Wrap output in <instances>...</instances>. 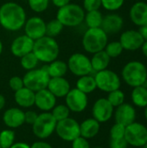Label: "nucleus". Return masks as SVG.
<instances>
[{
    "label": "nucleus",
    "mask_w": 147,
    "mask_h": 148,
    "mask_svg": "<svg viewBox=\"0 0 147 148\" xmlns=\"http://www.w3.org/2000/svg\"><path fill=\"white\" fill-rule=\"evenodd\" d=\"M142 148H147V142L145 144V145H144V146H143V147H142Z\"/></svg>",
    "instance_id": "52"
},
{
    "label": "nucleus",
    "mask_w": 147,
    "mask_h": 148,
    "mask_svg": "<svg viewBox=\"0 0 147 148\" xmlns=\"http://www.w3.org/2000/svg\"><path fill=\"white\" fill-rule=\"evenodd\" d=\"M69 113H70V110L68 109V108L66 105L61 104V105L55 106V108L52 109L51 114L56 121H60L68 118Z\"/></svg>",
    "instance_id": "35"
},
{
    "label": "nucleus",
    "mask_w": 147,
    "mask_h": 148,
    "mask_svg": "<svg viewBox=\"0 0 147 148\" xmlns=\"http://www.w3.org/2000/svg\"><path fill=\"white\" fill-rule=\"evenodd\" d=\"M145 40L139 32L135 29H128L124 31L120 36V42L124 50L135 51L141 49Z\"/></svg>",
    "instance_id": "15"
},
{
    "label": "nucleus",
    "mask_w": 147,
    "mask_h": 148,
    "mask_svg": "<svg viewBox=\"0 0 147 148\" xmlns=\"http://www.w3.org/2000/svg\"><path fill=\"white\" fill-rule=\"evenodd\" d=\"M56 104V97L48 89L44 88L36 92L35 105L43 112L52 110Z\"/></svg>",
    "instance_id": "18"
},
{
    "label": "nucleus",
    "mask_w": 147,
    "mask_h": 148,
    "mask_svg": "<svg viewBox=\"0 0 147 148\" xmlns=\"http://www.w3.org/2000/svg\"><path fill=\"white\" fill-rule=\"evenodd\" d=\"M46 69L50 78L63 77L68 70L67 62L62 60H57V59L49 63Z\"/></svg>",
    "instance_id": "26"
},
{
    "label": "nucleus",
    "mask_w": 147,
    "mask_h": 148,
    "mask_svg": "<svg viewBox=\"0 0 147 148\" xmlns=\"http://www.w3.org/2000/svg\"><path fill=\"white\" fill-rule=\"evenodd\" d=\"M68 70L76 76H83L90 75L93 72L90 59L82 53H75L71 55L68 60Z\"/></svg>",
    "instance_id": "10"
},
{
    "label": "nucleus",
    "mask_w": 147,
    "mask_h": 148,
    "mask_svg": "<svg viewBox=\"0 0 147 148\" xmlns=\"http://www.w3.org/2000/svg\"><path fill=\"white\" fill-rule=\"evenodd\" d=\"M90 61H91L93 71L99 72V71L107 69V67L109 66L111 58L105 52V50H101V51L93 54V56L90 59Z\"/></svg>",
    "instance_id": "25"
},
{
    "label": "nucleus",
    "mask_w": 147,
    "mask_h": 148,
    "mask_svg": "<svg viewBox=\"0 0 147 148\" xmlns=\"http://www.w3.org/2000/svg\"><path fill=\"white\" fill-rule=\"evenodd\" d=\"M9 85H10V88L14 91H17L19 89H21L22 88L24 87V84H23V78H21L20 76H12L10 81H9Z\"/></svg>",
    "instance_id": "40"
},
{
    "label": "nucleus",
    "mask_w": 147,
    "mask_h": 148,
    "mask_svg": "<svg viewBox=\"0 0 147 148\" xmlns=\"http://www.w3.org/2000/svg\"><path fill=\"white\" fill-rule=\"evenodd\" d=\"M126 127L115 122V124L110 129V138L111 140H118L125 138Z\"/></svg>",
    "instance_id": "38"
},
{
    "label": "nucleus",
    "mask_w": 147,
    "mask_h": 148,
    "mask_svg": "<svg viewBox=\"0 0 147 148\" xmlns=\"http://www.w3.org/2000/svg\"><path fill=\"white\" fill-rule=\"evenodd\" d=\"M5 106V98L3 95H0V110H2Z\"/></svg>",
    "instance_id": "49"
},
{
    "label": "nucleus",
    "mask_w": 147,
    "mask_h": 148,
    "mask_svg": "<svg viewBox=\"0 0 147 148\" xmlns=\"http://www.w3.org/2000/svg\"><path fill=\"white\" fill-rule=\"evenodd\" d=\"M3 45L2 41L0 40V56H1V55H2V53H3Z\"/></svg>",
    "instance_id": "50"
},
{
    "label": "nucleus",
    "mask_w": 147,
    "mask_h": 148,
    "mask_svg": "<svg viewBox=\"0 0 147 148\" xmlns=\"http://www.w3.org/2000/svg\"><path fill=\"white\" fill-rule=\"evenodd\" d=\"M141 50H142V53L143 55L147 58V41H145L142 47H141Z\"/></svg>",
    "instance_id": "48"
},
{
    "label": "nucleus",
    "mask_w": 147,
    "mask_h": 148,
    "mask_svg": "<svg viewBox=\"0 0 147 148\" xmlns=\"http://www.w3.org/2000/svg\"><path fill=\"white\" fill-rule=\"evenodd\" d=\"M49 79L50 76L48 74L46 67L29 70L23 77L24 87L35 93L47 88Z\"/></svg>",
    "instance_id": "6"
},
{
    "label": "nucleus",
    "mask_w": 147,
    "mask_h": 148,
    "mask_svg": "<svg viewBox=\"0 0 147 148\" xmlns=\"http://www.w3.org/2000/svg\"><path fill=\"white\" fill-rule=\"evenodd\" d=\"M0 148H1V146H0Z\"/></svg>",
    "instance_id": "54"
},
{
    "label": "nucleus",
    "mask_w": 147,
    "mask_h": 148,
    "mask_svg": "<svg viewBox=\"0 0 147 148\" xmlns=\"http://www.w3.org/2000/svg\"><path fill=\"white\" fill-rule=\"evenodd\" d=\"M66 106L68 109L75 113H81L84 111L88 104V95L80 91L78 88L70 89L65 96Z\"/></svg>",
    "instance_id": "12"
},
{
    "label": "nucleus",
    "mask_w": 147,
    "mask_h": 148,
    "mask_svg": "<svg viewBox=\"0 0 147 148\" xmlns=\"http://www.w3.org/2000/svg\"><path fill=\"white\" fill-rule=\"evenodd\" d=\"M47 88L56 97L62 98L65 97L69 92L70 84L67 79L64 77H54L50 78Z\"/></svg>",
    "instance_id": "22"
},
{
    "label": "nucleus",
    "mask_w": 147,
    "mask_h": 148,
    "mask_svg": "<svg viewBox=\"0 0 147 148\" xmlns=\"http://www.w3.org/2000/svg\"><path fill=\"white\" fill-rule=\"evenodd\" d=\"M125 139L129 146L142 147L147 142V127L137 121L126 127Z\"/></svg>",
    "instance_id": "9"
},
{
    "label": "nucleus",
    "mask_w": 147,
    "mask_h": 148,
    "mask_svg": "<svg viewBox=\"0 0 147 148\" xmlns=\"http://www.w3.org/2000/svg\"><path fill=\"white\" fill-rule=\"evenodd\" d=\"M51 2L53 3V4L57 7V8H61L69 3H71V0H51Z\"/></svg>",
    "instance_id": "45"
},
{
    "label": "nucleus",
    "mask_w": 147,
    "mask_h": 148,
    "mask_svg": "<svg viewBox=\"0 0 147 148\" xmlns=\"http://www.w3.org/2000/svg\"><path fill=\"white\" fill-rule=\"evenodd\" d=\"M94 148H103V147H94Z\"/></svg>",
    "instance_id": "53"
},
{
    "label": "nucleus",
    "mask_w": 147,
    "mask_h": 148,
    "mask_svg": "<svg viewBox=\"0 0 147 148\" xmlns=\"http://www.w3.org/2000/svg\"><path fill=\"white\" fill-rule=\"evenodd\" d=\"M72 148H90V145L87 139L79 136L72 141Z\"/></svg>",
    "instance_id": "41"
},
{
    "label": "nucleus",
    "mask_w": 147,
    "mask_h": 148,
    "mask_svg": "<svg viewBox=\"0 0 147 148\" xmlns=\"http://www.w3.org/2000/svg\"><path fill=\"white\" fill-rule=\"evenodd\" d=\"M94 80L97 88L107 93L119 89L121 86V80L118 74L107 69L96 72Z\"/></svg>",
    "instance_id": "8"
},
{
    "label": "nucleus",
    "mask_w": 147,
    "mask_h": 148,
    "mask_svg": "<svg viewBox=\"0 0 147 148\" xmlns=\"http://www.w3.org/2000/svg\"><path fill=\"white\" fill-rule=\"evenodd\" d=\"M139 32L140 35L142 36L143 39H144L145 41H147V24L146 25H144V26L139 27Z\"/></svg>",
    "instance_id": "46"
},
{
    "label": "nucleus",
    "mask_w": 147,
    "mask_h": 148,
    "mask_svg": "<svg viewBox=\"0 0 147 148\" xmlns=\"http://www.w3.org/2000/svg\"><path fill=\"white\" fill-rule=\"evenodd\" d=\"M115 122L120 123L125 127L133 123L137 118V112L135 108L129 103H123L117 107L113 112Z\"/></svg>",
    "instance_id": "16"
},
{
    "label": "nucleus",
    "mask_w": 147,
    "mask_h": 148,
    "mask_svg": "<svg viewBox=\"0 0 147 148\" xmlns=\"http://www.w3.org/2000/svg\"><path fill=\"white\" fill-rule=\"evenodd\" d=\"M107 99L113 108H117L125 102V94L122 90L119 88L109 92Z\"/></svg>",
    "instance_id": "34"
},
{
    "label": "nucleus",
    "mask_w": 147,
    "mask_h": 148,
    "mask_svg": "<svg viewBox=\"0 0 147 148\" xmlns=\"http://www.w3.org/2000/svg\"><path fill=\"white\" fill-rule=\"evenodd\" d=\"M114 112V108L110 104L107 98L98 99L92 108L93 118L100 123H105L108 121Z\"/></svg>",
    "instance_id": "14"
},
{
    "label": "nucleus",
    "mask_w": 147,
    "mask_h": 148,
    "mask_svg": "<svg viewBox=\"0 0 147 148\" xmlns=\"http://www.w3.org/2000/svg\"><path fill=\"white\" fill-rule=\"evenodd\" d=\"M128 143L126 142V139H118V140H110L109 147L110 148H127Z\"/></svg>",
    "instance_id": "42"
},
{
    "label": "nucleus",
    "mask_w": 147,
    "mask_h": 148,
    "mask_svg": "<svg viewBox=\"0 0 147 148\" xmlns=\"http://www.w3.org/2000/svg\"><path fill=\"white\" fill-rule=\"evenodd\" d=\"M3 121L6 127L17 128L24 124V112L17 108H9L3 114Z\"/></svg>",
    "instance_id": "20"
},
{
    "label": "nucleus",
    "mask_w": 147,
    "mask_h": 148,
    "mask_svg": "<svg viewBox=\"0 0 147 148\" xmlns=\"http://www.w3.org/2000/svg\"><path fill=\"white\" fill-rule=\"evenodd\" d=\"M125 3V0H101V6L108 11H116L120 10Z\"/></svg>",
    "instance_id": "37"
},
{
    "label": "nucleus",
    "mask_w": 147,
    "mask_h": 148,
    "mask_svg": "<svg viewBox=\"0 0 147 148\" xmlns=\"http://www.w3.org/2000/svg\"><path fill=\"white\" fill-rule=\"evenodd\" d=\"M57 121L51 113L44 112L38 114L36 121L32 125V132L34 135L41 140L50 137L55 130Z\"/></svg>",
    "instance_id": "7"
},
{
    "label": "nucleus",
    "mask_w": 147,
    "mask_h": 148,
    "mask_svg": "<svg viewBox=\"0 0 147 148\" xmlns=\"http://www.w3.org/2000/svg\"><path fill=\"white\" fill-rule=\"evenodd\" d=\"M102 20L103 15L100 10L87 11V13H85L84 21L88 28H100L101 26Z\"/></svg>",
    "instance_id": "29"
},
{
    "label": "nucleus",
    "mask_w": 147,
    "mask_h": 148,
    "mask_svg": "<svg viewBox=\"0 0 147 148\" xmlns=\"http://www.w3.org/2000/svg\"><path fill=\"white\" fill-rule=\"evenodd\" d=\"M37 116H38V114H36L34 111H28L24 113V123H27L29 125H33Z\"/></svg>",
    "instance_id": "43"
},
{
    "label": "nucleus",
    "mask_w": 147,
    "mask_h": 148,
    "mask_svg": "<svg viewBox=\"0 0 147 148\" xmlns=\"http://www.w3.org/2000/svg\"><path fill=\"white\" fill-rule=\"evenodd\" d=\"M131 99L135 107L145 108L147 106V88L144 86H139L133 88Z\"/></svg>",
    "instance_id": "27"
},
{
    "label": "nucleus",
    "mask_w": 147,
    "mask_h": 148,
    "mask_svg": "<svg viewBox=\"0 0 147 148\" xmlns=\"http://www.w3.org/2000/svg\"><path fill=\"white\" fill-rule=\"evenodd\" d=\"M85 13L82 6L69 3L58 8L56 19L60 21L64 27H76L83 23Z\"/></svg>",
    "instance_id": "5"
},
{
    "label": "nucleus",
    "mask_w": 147,
    "mask_h": 148,
    "mask_svg": "<svg viewBox=\"0 0 147 148\" xmlns=\"http://www.w3.org/2000/svg\"><path fill=\"white\" fill-rule=\"evenodd\" d=\"M29 7L36 13L44 12L49 5V0H28Z\"/></svg>",
    "instance_id": "36"
},
{
    "label": "nucleus",
    "mask_w": 147,
    "mask_h": 148,
    "mask_svg": "<svg viewBox=\"0 0 147 148\" xmlns=\"http://www.w3.org/2000/svg\"><path fill=\"white\" fill-rule=\"evenodd\" d=\"M83 9L86 11L97 10L101 7V0H83Z\"/></svg>",
    "instance_id": "39"
},
{
    "label": "nucleus",
    "mask_w": 147,
    "mask_h": 148,
    "mask_svg": "<svg viewBox=\"0 0 147 148\" xmlns=\"http://www.w3.org/2000/svg\"><path fill=\"white\" fill-rule=\"evenodd\" d=\"M10 148H30V146H29L25 142H16V143H14L10 147Z\"/></svg>",
    "instance_id": "47"
},
{
    "label": "nucleus",
    "mask_w": 147,
    "mask_h": 148,
    "mask_svg": "<svg viewBox=\"0 0 147 148\" xmlns=\"http://www.w3.org/2000/svg\"><path fill=\"white\" fill-rule=\"evenodd\" d=\"M24 34L36 41L46 34V23L40 16H31L26 20L23 25Z\"/></svg>",
    "instance_id": "13"
},
{
    "label": "nucleus",
    "mask_w": 147,
    "mask_h": 148,
    "mask_svg": "<svg viewBox=\"0 0 147 148\" xmlns=\"http://www.w3.org/2000/svg\"><path fill=\"white\" fill-rule=\"evenodd\" d=\"M38 62H39V61L36 58V56L34 55L33 52L26 54L25 56H23L20 58V64H21L22 68L27 71L36 69Z\"/></svg>",
    "instance_id": "32"
},
{
    "label": "nucleus",
    "mask_w": 147,
    "mask_h": 148,
    "mask_svg": "<svg viewBox=\"0 0 147 148\" xmlns=\"http://www.w3.org/2000/svg\"><path fill=\"white\" fill-rule=\"evenodd\" d=\"M131 21L137 26L147 24V3L139 1L134 3L129 11Z\"/></svg>",
    "instance_id": "19"
},
{
    "label": "nucleus",
    "mask_w": 147,
    "mask_h": 148,
    "mask_svg": "<svg viewBox=\"0 0 147 148\" xmlns=\"http://www.w3.org/2000/svg\"><path fill=\"white\" fill-rule=\"evenodd\" d=\"M144 114H145V118L147 121V106L145 108V110H144Z\"/></svg>",
    "instance_id": "51"
},
{
    "label": "nucleus",
    "mask_w": 147,
    "mask_h": 148,
    "mask_svg": "<svg viewBox=\"0 0 147 148\" xmlns=\"http://www.w3.org/2000/svg\"><path fill=\"white\" fill-rule=\"evenodd\" d=\"M76 88L87 95L94 92L97 88L94 76H92L91 75L80 76L76 82Z\"/></svg>",
    "instance_id": "28"
},
{
    "label": "nucleus",
    "mask_w": 147,
    "mask_h": 148,
    "mask_svg": "<svg viewBox=\"0 0 147 148\" xmlns=\"http://www.w3.org/2000/svg\"><path fill=\"white\" fill-rule=\"evenodd\" d=\"M34 40L27 36L25 34L16 37L10 44L11 54L18 58L32 52L34 47Z\"/></svg>",
    "instance_id": "17"
},
{
    "label": "nucleus",
    "mask_w": 147,
    "mask_h": 148,
    "mask_svg": "<svg viewBox=\"0 0 147 148\" xmlns=\"http://www.w3.org/2000/svg\"><path fill=\"white\" fill-rule=\"evenodd\" d=\"M108 42V35L100 28H88L82 37V47L89 54L104 50Z\"/></svg>",
    "instance_id": "4"
},
{
    "label": "nucleus",
    "mask_w": 147,
    "mask_h": 148,
    "mask_svg": "<svg viewBox=\"0 0 147 148\" xmlns=\"http://www.w3.org/2000/svg\"><path fill=\"white\" fill-rule=\"evenodd\" d=\"M100 122L94 118L85 120L80 124L81 136L85 139H92L95 137L100 132Z\"/></svg>",
    "instance_id": "24"
},
{
    "label": "nucleus",
    "mask_w": 147,
    "mask_h": 148,
    "mask_svg": "<svg viewBox=\"0 0 147 148\" xmlns=\"http://www.w3.org/2000/svg\"><path fill=\"white\" fill-rule=\"evenodd\" d=\"M55 131L59 138L68 142H72L74 140L81 136L80 124L75 119L69 117L57 121Z\"/></svg>",
    "instance_id": "11"
},
{
    "label": "nucleus",
    "mask_w": 147,
    "mask_h": 148,
    "mask_svg": "<svg viewBox=\"0 0 147 148\" xmlns=\"http://www.w3.org/2000/svg\"><path fill=\"white\" fill-rule=\"evenodd\" d=\"M123 25H124L123 18L118 14L111 13L103 16L101 28L108 35V34H115L120 32Z\"/></svg>",
    "instance_id": "21"
},
{
    "label": "nucleus",
    "mask_w": 147,
    "mask_h": 148,
    "mask_svg": "<svg viewBox=\"0 0 147 148\" xmlns=\"http://www.w3.org/2000/svg\"><path fill=\"white\" fill-rule=\"evenodd\" d=\"M30 148H53L49 143L44 142V141H36L34 142L31 146Z\"/></svg>",
    "instance_id": "44"
},
{
    "label": "nucleus",
    "mask_w": 147,
    "mask_h": 148,
    "mask_svg": "<svg viewBox=\"0 0 147 148\" xmlns=\"http://www.w3.org/2000/svg\"><path fill=\"white\" fill-rule=\"evenodd\" d=\"M104 50L110 58H117L122 54L124 49L120 44V41H113L107 42Z\"/></svg>",
    "instance_id": "31"
},
{
    "label": "nucleus",
    "mask_w": 147,
    "mask_h": 148,
    "mask_svg": "<svg viewBox=\"0 0 147 148\" xmlns=\"http://www.w3.org/2000/svg\"><path fill=\"white\" fill-rule=\"evenodd\" d=\"M32 52L39 62L50 63L58 58L60 47L55 38L44 36L34 42Z\"/></svg>",
    "instance_id": "2"
},
{
    "label": "nucleus",
    "mask_w": 147,
    "mask_h": 148,
    "mask_svg": "<svg viewBox=\"0 0 147 148\" xmlns=\"http://www.w3.org/2000/svg\"><path fill=\"white\" fill-rule=\"evenodd\" d=\"M27 20L25 10L17 3L6 2L0 6V25L8 31L23 28Z\"/></svg>",
    "instance_id": "1"
},
{
    "label": "nucleus",
    "mask_w": 147,
    "mask_h": 148,
    "mask_svg": "<svg viewBox=\"0 0 147 148\" xmlns=\"http://www.w3.org/2000/svg\"><path fill=\"white\" fill-rule=\"evenodd\" d=\"M123 81L130 87L142 86L147 81L146 66L139 61L127 62L121 70Z\"/></svg>",
    "instance_id": "3"
},
{
    "label": "nucleus",
    "mask_w": 147,
    "mask_h": 148,
    "mask_svg": "<svg viewBox=\"0 0 147 148\" xmlns=\"http://www.w3.org/2000/svg\"><path fill=\"white\" fill-rule=\"evenodd\" d=\"M64 26L62 24L60 21H58L56 18L50 20L49 23H46V34L45 36L55 38L58 36L62 31L63 30Z\"/></svg>",
    "instance_id": "30"
},
{
    "label": "nucleus",
    "mask_w": 147,
    "mask_h": 148,
    "mask_svg": "<svg viewBox=\"0 0 147 148\" xmlns=\"http://www.w3.org/2000/svg\"><path fill=\"white\" fill-rule=\"evenodd\" d=\"M36 93L26 87L15 92V101L16 104L21 108H30L35 105Z\"/></svg>",
    "instance_id": "23"
},
{
    "label": "nucleus",
    "mask_w": 147,
    "mask_h": 148,
    "mask_svg": "<svg viewBox=\"0 0 147 148\" xmlns=\"http://www.w3.org/2000/svg\"><path fill=\"white\" fill-rule=\"evenodd\" d=\"M15 132L11 129H5L0 133V146L1 148H10L14 144Z\"/></svg>",
    "instance_id": "33"
}]
</instances>
